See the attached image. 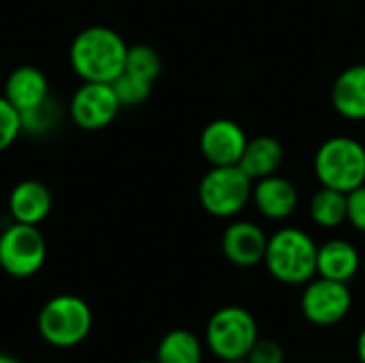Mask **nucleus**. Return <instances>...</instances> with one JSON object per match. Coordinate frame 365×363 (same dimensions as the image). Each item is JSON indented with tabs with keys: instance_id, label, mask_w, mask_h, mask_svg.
Instances as JSON below:
<instances>
[{
	"instance_id": "39448f33",
	"label": "nucleus",
	"mask_w": 365,
	"mask_h": 363,
	"mask_svg": "<svg viewBox=\"0 0 365 363\" xmlns=\"http://www.w3.org/2000/svg\"><path fill=\"white\" fill-rule=\"evenodd\" d=\"M314 171L323 186L351 193L365 184V148L353 137H331L314 156Z\"/></svg>"
},
{
	"instance_id": "423d86ee",
	"label": "nucleus",
	"mask_w": 365,
	"mask_h": 363,
	"mask_svg": "<svg viewBox=\"0 0 365 363\" xmlns=\"http://www.w3.org/2000/svg\"><path fill=\"white\" fill-rule=\"evenodd\" d=\"M252 199V180L237 167H212L199 184L201 208L216 218L240 214Z\"/></svg>"
},
{
	"instance_id": "aec40b11",
	"label": "nucleus",
	"mask_w": 365,
	"mask_h": 363,
	"mask_svg": "<svg viewBox=\"0 0 365 363\" xmlns=\"http://www.w3.org/2000/svg\"><path fill=\"white\" fill-rule=\"evenodd\" d=\"M62 113L64 111H62L60 101L53 94H49L41 105L19 113L21 116V133L32 135V137H45L58 128Z\"/></svg>"
},
{
	"instance_id": "4468645a",
	"label": "nucleus",
	"mask_w": 365,
	"mask_h": 363,
	"mask_svg": "<svg viewBox=\"0 0 365 363\" xmlns=\"http://www.w3.org/2000/svg\"><path fill=\"white\" fill-rule=\"evenodd\" d=\"M49 94L51 90H49L47 75L32 64L17 66L15 71H11V75L4 81V98L19 113L41 105Z\"/></svg>"
},
{
	"instance_id": "f257e3e1",
	"label": "nucleus",
	"mask_w": 365,
	"mask_h": 363,
	"mask_svg": "<svg viewBox=\"0 0 365 363\" xmlns=\"http://www.w3.org/2000/svg\"><path fill=\"white\" fill-rule=\"evenodd\" d=\"M126 41L107 26H88L75 34L68 60L81 81L111 83L126 68Z\"/></svg>"
},
{
	"instance_id": "b1692460",
	"label": "nucleus",
	"mask_w": 365,
	"mask_h": 363,
	"mask_svg": "<svg viewBox=\"0 0 365 363\" xmlns=\"http://www.w3.org/2000/svg\"><path fill=\"white\" fill-rule=\"evenodd\" d=\"M248 363H284L287 362V355H284V349L280 342L276 340H269V338H259L255 342V347L250 349Z\"/></svg>"
},
{
	"instance_id": "f03ea898",
	"label": "nucleus",
	"mask_w": 365,
	"mask_h": 363,
	"mask_svg": "<svg viewBox=\"0 0 365 363\" xmlns=\"http://www.w3.org/2000/svg\"><path fill=\"white\" fill-rule=\"evenodd\" d=\"M317 242L302 229L284 227L267 240L265 267L282 285H306L317 276Z\"/></svg>"
},
{
	"instance_id": "6ab92c4d",
	"label": "nucleus",
	"mask_w": 365,
	"mask_h": 363,
	"mask_svg": "<svg viewBox=\"0 0 365 363\" xmlns=\"http://www.w3.org/2000/svg\"><path fill=\"white\" fill-rule=\"evenodd\" d=\"M310 216L323 229H336L349 220V195L321 186L310 199Z\"/></svg>"
},
{
	"instance_id": "c85d7f7f",
	"label": "nucleus",
	"mask_w": 365,
	"mask_h": 363,
	"mask_svg": "<svg viewBox=\"0 0 365 363\" xmlns=\"http://www.w3.org/2000/svg\"><path fill=\"white\" fill-rule=\"evenodd\" d=\"M135 363H156L154 359H139V362H135Z\"/></svg>"
},
{
	"instance_id": "6e6552de",
	"label": "nucleus",
	"mask_w": 365,
	"mask_h": 363,
	"mask_svg": "<svg viewBox=\"0 0 365 363\" xmlns=\"http://www.w3.org/2000/svg\"><path fill=\"white\" fill-rule=\"evenodd\" d=\"M299 308L310 325L334 327L351 315L353 293L349 289V282L314 276L310 282L304 285Z\"/></svg>"
},
{
	"instance_id": "9b49d317",
	"label": "nucleus",
	"mask_w": 365,
	"mask_h": 363,
	"mask_svg": "<svg viewBox=\"0 0 365 363\" xmlns=\"http://www.w3.org/2000/svg\"><path fill=\"white\" fill-rule=\"evenodd\" d=\"M267 233L250 223V220H235L222 233V255L229 263L237 267H255L263 263L267 250Z\"/></svg>"
},
{
	"instance_id": "7ed1b4c3",
	"label": "nucleus",
	"mask_w": 365,
	"mask_h": 363,
	"mask_svg": "<svg viewBox=\"0 0 365 363\" xmlns=\"http://www.w3.org/2000/svg\"><path fill=\"white\" fill-rule=\"evenodd\" d=\"M92 308L83 297L56 295L43 304L36 317V329L43 342L53 349H73L86 342L92 332Z\"/></svg>"
},
{
	"instance_id": "ddd939ff",
	"label": "nucleus",
	"mask_w": 365,
	"mask_h": 363,
	"mask_svg": "<svg viewBox=\"0 0 365 363\" xmlns=\"http://www.w3.org/2000/svg\"><path fill=\"white\" fill-rule=\"evenodd\" d=\"M53 208L51 190L38 180H21L9 195V214L13 223L41 225Z\"/></svg>"
},
{
	"instance_id": "dca6fc26",
	"label": "nucleus",
	"mask_w": 365,
	"mask_h": 363,
	"mask_svg": "<svg viewBox=\"0 0 365 363\" xmlns=\"http://www.w3.org/2000/svg\"><path fill=\"white\" fill-rule=\"evenodd\" d=\"M331 105L342 118L365 120V64H353L336 77Z\"/></svg>"
},
{
	"instance_id": "4be33fe9",
	"label": "nucleus",
	"mask_w": 365,
	"mask_h": 363,
	"mask_svg": "<svg viewBox=\"0 0 365 363\" xmlns=\"http://www.w3.org/2000/svg\"><path fill=\"white\" fill-rule=\"evenodd\" d=\"M115 94H118V101L122 107H135V105H141L150 98L152 94V81L148 79H141L128 71H124L118 79L111 81Z\"/></svg>"
},
{
	"instance_id": "cd10ccee",
	"label": "nucleus",
	"mask_w": 365,
	"mask_h": 363,
	"mask_svg": "<svg viewBox=\"0 0 365 363\" xmlns=\"http://www.w3.org/2000/svg\"><path fill=\"white\" fill-rule=\"evenodd\" d=\"M220 363H248L246 359H231V362H220Z\"/></svg>"
},
{
	"instance_id": "1a4fd4ad",
	"label": "nucleus",
	"mask_w": 365,
	"mask_h": 363,
	"mask_svg": "<svg viewBox=\"0 0 365 363\" xmlns=\"http://www.w3.org/2000/svg\"><path fill=\"white\" fill-rule=\"evenodd\" d=\"M122 105L111 83L103 81H83L68 103V116L75 126L83 131H101L109 126Z\"/></svg>"
},
{
	"instance_id": "393cba45",
	"label": "nucleus",
	"mask_w": 365,
	"mask_h": 363,
	"mask_svg": "<svg viewBox=\"0 0 365 363\" xmlns=\"http://www.w3.org/2000/svg\"><path fill=\"white\" fill-rule=\"evenodd\" d=\"M349 223L365 233V184L349 193Z\"/></svg>"
},
{
	"instance_id": "a211bd4d",
	"label": "nucleus",
	"mask_w": 365,
	"mask_h": 363,
	"mask_svg": "<svg viewBox=\"0 0 365 363\" xmlns=\"http://www.w3.org/2000/svg\"><path fill=\"white\" fill-rule=\"evenodd\" d=\"M205 344L201 338L184 327L167 332L156 347V363H203Z\"/></svg>"
},
{
	"instance_id": "5701e85b",
	"label": "nucleus",
	"mask_w": 365,
	"mask_h": 363,
	"mask_svg": "<svg viewBox=\"0 0 365 363\" xmlns=\"http://www.w3.org/2000/svg\"><path fill=\"white\" fill-rule=\"evenodd\" d=\"M19 135H21V116L2 94L0 96V152L9 150Z\"/></svg>"
},
{
	"instance_id": "412c9836",
	"label": "nucleus",
	"mask_w": 365,
	"mask_h": 363,
	"mask_svg": "<svg viewBox=\"0 0 365 363\" xmlns=\"http://www.w3.org/2000/svg\"><path fill=\"white\" fill-rule=\"evenodd\" d=\"M128 73L141 77V79H148V81H156L160 77V71H163V60L158 56V51L150 45H133L128 47V53H126V68Z\"/></svg>"
},
{
	"instance_id": "f3484780",
	"label": "nucleus",
	"mask_w": 365,
	"mask_h": 363,
	"mask_svg": "<svg viewBox=\"0 0 365 363\" xmlns=\"http://www.w3.org/2000/svg\"><path fill=\"white\" fill-rule=\"evenodd\" d=\"M284 160V148L282 143L272 135H259L255 139H248L246 150L237 163V167L252 180H261L267 175H274Z\"/></svg>"
},
{
	"instance_id": "9d476101",
	"label": "nucleus",
	"mask_w": 365,
	"mask_h": 363,
	"mask_svg": "<svg viewBox=\"0 0 365 363\" xmlns=\"http://www.w3.org/2000/svg\"><path fill=\"white\" fill-rule=\"evenodd\" d=\"M246 143H248V137L244 128L237 122L227 120V118L212 120L203 128L201 139H199L201 154L212 167L237 165L246 150Z\"/></svg>"
},
{
	"instance_id": "f8f14e48",
	"label": "nucleus",
	"mask_w": 365,
	"mask_h": 363,
	"mask_svg": "<svg viewBox=\"0 0 365 363\" xmlns=\"http://www.w3.org/2000/svg\"><path fill=\"white\" fill-rule=\"evenodd\" d=\"M252 201L265 218L287 220L295 214L299 205V195L291 180L274 173L252 184Z\"/></svg>"
},
{
	"instance_id": "0eeeda50",
	"label": "nucleus",
	"mask_w": 365,
	"mask_h": 363,
	"mask_svg": "<svg viewBox=\"0 0 365 363\" xmlns=\"http://www.w3.org/2000/svg\"><path fill=\"white\" fill-rule=\"evenodd\" d=\"M47 261V242L36 225L11 223L0 233V267L11 278H32Z\"/></svg>"
},
{
	"instance_id": "2eb2a0df",
	"label": "nucleus",
	"mask_w": 365,
	"mask_h": 363,
	"mask_svg": "<svg viewBox=\"0 0 365 363\" xmlns=\"http://www.w3.org/2000/svg\"><path fill=\"white\" fill-rule=\"evenodd\" d=\"M361 265V257L357 248L346 240H327L319 246L317 255V276L351 282Z\"/></svg>"
},
{
	"instance_id": "bb28decb",
	"label": "nucleus",
	"mask_w": 365,
	"mask_h": 363,
	"mask_svg": "<svg viewBox=\"0 0 365 363\" xmlns=\"http://www.w3.org/2000/svg\"><path fill=\"white\" fill-rule=\"evenodd\" d=\"M0 363H19L15 357L6 355V353H0Z\"/></svg>"
},
{
	"instance_id": "20e7f679",
	"label": "nucleus",
	"mask_w": 365,
	"mask_h": 363,
	"mask_svg": "<svg viewBox=\"0 0 365 363\" xmlns=\"http://www.w3.org/2000/svg\"><path fill=\"white\" fill-rule=\"evenodd\" d=\"M259 338L252 312L235 304L218 308L205 325V347L220 362L246 359Z\"/></svg>"
},
{
	"instance_id": "a878e982",
	"label": "nucleus",
	"mask_w": 365,
	"mask_h": 363,
	"mask_svg": "<svg viewBox=\"0 0 365 363\" xmlns=\"http://www.w3.org/2000/svg\"><path fill=\"white\" fill-rule=\"evenodd\" d=\"M355 351H357V359H359V363H365V327L359 332V336H357Z\"/></svg>"
}]
</instances>
